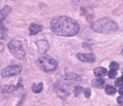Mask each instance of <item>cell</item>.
<instances>
[{"label":"cell","instance_id":"1","mask_svg":"<svg viewBox=\"0 0 123 106\" xmlns=\"http://www.w3.org/2000/svg\"><path fill=\"white\" fill-rule=\"evenodd\" d=\"M50 28L54 34L59 36L72 37L80 30L79 24L68 16H58L50 21Z\"/></svg>","mask_w":123,"mask_h":106},{"label":"cell","instance_id":"2","mask_svg":"<svg viewBox=\"0 0 123 106\" xmlns=\"http://www.w3.org/2000/svg\"><path fill=\"white\" fill-rule=\"evenodd\" d=\"M81 82V78L75 73H68L61 77L54 85L56 94L62 99L67 98L71 90L76 87V84Z\"/></svg>","mask_w":123,"mask_h":106},{"label":"cell","instance_id":"3","mask_svg":"<svg viewBox=\"0 0 123 106\" xmlns=\"http://www.w3.org/2000/svg\"><path fill=\"white\" fill-rule=\"evenodd\" d=\"M92 29L98 33L110 34L113 33L118 29L117 23L110 18H102L94 22L92 25Z\"/></svg>","mask_w":123,"mask_h":106},{"label":"cell","instance_id":"4","mask_svg":"<svg viewBox=\"0 0 123 106\" xmlns=\"http://www.w3.org/2000/svg\"><path fill=\"white\" fill-rule=\"evenodd\" d=\"M38 65L44 72H49L58 67V62L48 55H43L38 59Z\"/></svg>","mask_w":123,"mask_h":106},{"label":"cell","instance_id":"5","mask_svg":"<svg viewBox=\"0 0 123 106\" xmlns=\"http://www.w3.org/2000/svg\"><path fill=\"white\" fill-rule=\"evenodd\" d=\"M7 47L12 55L17 59L23 60L25 56V51L20 41L17 40H12L7 45Z\"/></svg>","mask_w":123,"mask_h":106},{"label":"cell","instance_id":"6","mask_svg":"<svg viewBox=\"0 0 123 106\" xmlns=\"http://www.w3.org/2000/svg\"><path fill=\"white\" fill-rule=\"evenodd\" d=\"M22 68L18 65H12L5 67L1 69V74L3 78H7L9 77H13L18 75L21 73Z\"/></svg>","mask_w":123,"mask_h":106},{"label":"cell","instance_id":"7","mask_svg":"<svg viewBox=\"0 0 123 106\" xmlns=\"http://www.w3.org/2000/svg\"><path fill=\"white\" fill-rule=\"evenodd\" d=\"M76 57L82 62L86 63H94L96 61V56L93 53H78Z\"/></svg>","mask_w":123,"mask_h":106},{"label":"cell","instance_id":"8","mask_svg":"<svg viewBox=\"0 0 123 106\" xmlns=\"http://www.w3.org/2000/svg\"><path fill=\"white\" fill-rule=\"evenodd\" d=\"M36 45L37 47V49L40 53H46L49 49V44L48 41L45 40H39L36 42Z\"/></svg>","mask_w":123,"mask_h":106},{"label":"cell","instance_id":"9","mask_svg":"<svg viewBox=\"0 0 123 106\" xmlns=\"http://www.w3.org/2000/svg\"><path fill=\"white\" fill-rule=\"evenodd\" d=\"M43 30V27L40 25L37 24H34L32 23L29 27V30H30V35H37L38 33L41 32Z\"/></svg>","mask_w":123,"mask_h":106},{"label":"cell","instance_id":"10","mask_svg":"<svg viewBox=\"0 0 123 106\" xmlns=\"http://www.w3.org/2000/svg\"><path fill=\"white\" fill-rule=\"evenodd\" d=\"M12 12V7L9 5H5L1 10L0 12V20H1V22H2V21L7 17V15Z\"/></svg>","mask_w":123,"mask_h":106},{"label":"cell","instance_id":"11","mask_svg":"<svg viewBox=\"0 0 123 106\" xmlns=\"http://www.w3.org/2000/svg\"><path fill=\"white\" fill-rule=\"evenodd\" d=\"M105 85V81L103 79L101 78H97L94 79L92 82V85L93 87L96 89H102Z\"/></svg>","mask_w":123,"mask_h":106},{"label":"cell","instance_id":"12","mask_svg":"<svg viewBox=\"0 0 123 106\" xmlns=\"http://www.w3.org/2000/svg\"><path fill=\"white\" fill-rule=\"evenodd\" d=\"M107 74V69L105 67H97L94 70V74L97 77H105Z\"/></svg>","mask_w":123,"mask_h":106},{"label":"cell","instance_id":"13","mask_svg":"<svg viewBox=\"0 0 123 106\" xmlns=\"http://www.w3.org/2000/svg\"><path fill=\"white\" fill-rule=\"evenodd\" d=\"M31 89H32V92L34 93L38 94V93H41L43 89V82H40L37 85L32 84V85L31 87Z\"/></svg>","mask_w":123,"mask_h":106},{"label":"cell","instance_id":"14","mask_svg":"<svg viewBox=\"0 0 123 106\" xmlns=\"http://www.w3.org/2000/svg\"><path fill=\"white\" fill-rule=\"evenodd\" d=\"M105 93L109 95H112L117 93V89L112 85H107L105 87Z\"/></svg>","mask_w":123,"mask_h":106},{"label":"cell","instance_id":"15","mask_svg":"<svg viewBox=\"0 0 123 106\" xmlns=\"http://www.w3.org/2000/svg\"><path fill=\"white\" fill-rule=\"evenodd\" d=\"M15 90H17V87H15L13 85H5L2 90L3 93H13Z\"/></svg>","mask_w":123,"mask_h":106},{"label":"cell","instance_id":"16","mask_svg":"<svg viewBox=\"0 0 123 106\" xmlns=\"http://www.w3.org/2000/svg\"><path fill=\"white\" fill-rule=\"evenodd\" d=\"M84 88L81 87V86H79V85H77L75 88H74V96L75 97H79L80 95H81V93H82V92H84Z\"/></svg>","mask_w":123,"mask_h":106},{"label":"cell","instance_id":"17","mask_svg":"<svg viewBox=\"0 0 123 106\" xmlns=\"http://www.w3.org/2000/svg\"><path fill=\"white\" fill-rule=\"evenodd\" d=\"M109 68L110 69V70L117 71L120 69V65H119L118 63L115 62V61H112L110 63V64L109 65Z\"/></svg>","mask_w":123,"mask_h":106},{"label":"cell","instance_id":"18","mask_svg":"<svg viewBox=\"0 0 123 106\" xmlns=\"http://www.w3.org/2000/svg\"><path fill=\"white\" fill-rule=\"evenodd\" d=\"M84 94L85 98L86 99H89L92 95V91H91V90L89 88H86L84 90Z\"/></svg>","mask_w":123,"mask_h":106},{"label":"cell","instance_id":"19","mask_svg":"<svg viewBox=\"0 0 123 106\" xmlns=\"http://www.w3.org/2000/svg\"><path fill=\"white\" fill-rule=\"evenodd\" d=\"M117 74V71H115V70H110V72H108V77L110 79H115Z\"/></svg>","mask_w":123,"mask_h":106},{"label":"cell","instance_id":"20","mask_svg":"<svg viewBox=\"0 0 123 106\" xmlns=\"http://www.w3.org/2000/svg\"><path fill=\"white\" fill-rule=\"evenodd\" d=\"M115 85L117 87H122V86L123 85V80H122L121 77H119L117 78L116 80H115Z\"/></svg>","mask_w":123,"mask_h":106},{"label":"cell","instance_id":"21","mask_svg":"<svg viewBox=\"0 0 123 106\" xmlns=\"http://www.w3.org/2000/svg\"><path fill=\"white\" fill-rule=\"evenodd\" d=\"M117 103L120 105L121 106H123V96L121 97H118L117 98Z\"/></svg>","mask_w":123,"mask_h":106},{"label":"cell","instance_id":"22","mask_svg":"<svg viewBox=\"0 0 123 106\" xmlns=\"http://www.w3.org/2000/svg\"><path fill=\"white\" fill-rule=\"evenodd\" d=\"M118 93H119V94H120L121 96H123V87H120V88L119 89V90H118Z\"/></svg>","mask_w":123,"mask_h":106},{"label":"cell","instance_id":"23","mask_svg":"<svg viewBox=\"0 0 123 106\" xmlns=\"http://www.w3.org/2000/svg\"><path fill=\"white\" fill-rule=\"evenodd\" d=\"M0 46H1V51L2 52V51H3V49H4V45H3L2 43H0Z\"/></svg>","mask_w":123,"mask_h":106},{"label":"cell","instance_id":"24","mask_svg":"<svg viewBox=\"0 0 123 106\" xmlns=\"http://www.w3.org/2000/svg\"><path fill=\"white\" fill-rule=\"evenodd\" d=\"M121 78H122V80H123V76L121 77Z\"/></svg>","mask_w":123,"mask_h":106},{"label":"cell","instance_id":"25","mask_svg":"<svg viewBox=\"0 0 123 106\" xmlns=\"http://www.w3.org/2000/svg\"><path fill=\"white\" fill-rule=\"evenodd\" d=\"M122 53H123V52H122Z\"/></svg>","mask_w":123,"mask_h":106},{"label":"cell","instance_id":"26","mask_svg":"<svg viewBox=\"0 0 123 106\" xmlns=\"http://www.w3.org/2000/svg\"></svg>","mask_w":123,"mask_h":106}]
</instances>
